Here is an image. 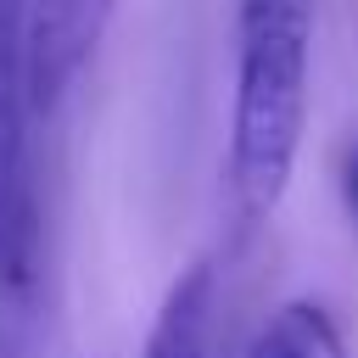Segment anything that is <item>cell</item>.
Returning a JSON list of instances; mask_svg holds the SVG:
<instances>
[{
	"label": "cell",
	"mask_w": 358,
	"mask_h": 358,
	"mask_svg": "<svg viewBox=\"0 0 358 358\" xmlns=\"http://www.w3.org/2000/svg\"><path fill=\"white\" fill-rule=\"evenodd\" d=\"M246 358H347V341H341V330H336L324 302L291 296L257 324Z\"/></svg>",
	"instance_id": "5"
},
{
	"label": "cell",
	"mask_w": 358,
	"mask_h": 358,
	"mask_svg": "<svg viewBox=\"0 0 358 358\" xmlns=\"http://www.w3.org/2000/svg\"><path fill=\"white\" fill-rule=\"evenodd\" d=\"M336 185H341V201H347V213H352V224H358V140L341 151V162H336Z\"/></svg>",
	"instance_id": "6"
},
{
	"label": "cell",
	"mask_w": 358,
	"mask_h": 358,
	"mask_svg": "<svg viewBox=\"0 0 358 358\" xmlns=\"http://www.w3.org/2000/svg\"><path fill=\"white\" fill-rule=\"evenodd\" d=\"M117 0H22V39H28V95L34 112L50 117L78 73L90 67V56L106 39Z\"/></svg>",
	"instance_id": "3"
},
{
	"label": "cell",
	"mask_w": 358,
	"mask_h": 358,
	"mask_svg": "<svg viewBox=\"0 0 358 358\" xmlns=\"http://www.w3.org/2000/svg\"><path fill=\"white\" fill-rule=\"evenodd\" d=\"M213 263H190L151 319L145 358H213Z\"/></svg>",
	"instance_id": "4"
},
{
	"label": "cell",
	"mask_w": 358,
	"mask_h": 358,
	"mask_svg": "<svg viewBox=\"0 0 358 358\" xmlns=\"http://www.w3.org/2000/svg\"><path fill=\"white\" fill-rule=\"evenodd\" d=\"M34 95L22 0H0V358H17L39 291V190H34Z\"/></svg>",
	"instance_id": "2"
},
{
	"label": "cell",
	"mask_w": 358,
	"mask_h": 358,
	"mask_svg": "<svg viewBox=\"0 0 358 358\" xmlns=\"http://www.w3.org/2000/svg\"><path fill=\"white\" fill-rule=\"evenodd\" d=\"M313 0L235 6V101H229V196L246 224L268 218L296 173L308 129Z\"/></svg>",
	"instance_id": "1"
}]
</instances>
